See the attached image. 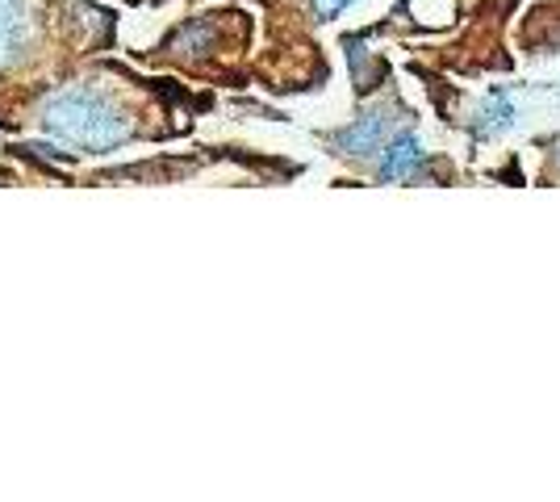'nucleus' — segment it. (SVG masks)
<instances>
[{"label":"nucleus","mask_w":560,"mask_h":502,"mask_svg":"<svg viewBox=\"0 0 560 502\" xmlns=\"http://www.w3.org/2000/svg\"><path fill=\"white\" fill-rule=\"evenodd\" d=\"M25 118L75 155H105L139 139V114L117 93L105 68L89 75L71 72L59 84L34 93L25 105Z\"/></svg>","instance_id":"nucleus-1"},{"label":"nucleus","mask_w":560,"mask_h":502,"mask_svg":"<svg viewBox=\"0 0 560 502\" xmlns=\"http://www.w3.org/2000/svg\"><path fill=\"white\" fill-rule=\"evenodd\" d=\"M71 0H0V89L25 96L59 84L80 68L71 47Z\"/></svg>","instance_id":"nucleus-2"},{"label":"nucleus","mask_w":560,"mask_h":502,"mask_svg":"<svg viewBox=\"0 0 560 502\" xmlns=\"http://www.w3.org/2000/svg\"><path fill=\"white\" fill-rule=\"evenodd\" d=\"M389 130H394V118L376 109V114H364L360 121L335 130L327 143L335 147L339 155H373V151H381V143L389 139Z\"/></svg>","instance_id":"nucleus-3"},{"label":"nucleus","mask_w":560,"mask_h":502,"mask_svg":"<svg viewBox=\"0 0 560 502\" xmlns=\"http://www.w3.org/2000/svg\"><path fill=\"white\" fill-rule=\"evenodd\" d=\"M422 143L415 130H401V135H394L389 143L381 147V164H376V176L381 180H406V176H415L422 167Z\"/></svg>","instance_id":"nucleus-4"},{"label":"nucleus","mask_w":560,"mask_h":502,"mask_svg":"<svg viewBox=\"0 0 560 502\" xmlns=\"http://www.w3.org/2000/svg\"><path fill=\"white\" fill-rule=\"evenodd\" d=\"M514 121H518V105H514L511 93H502V89H493L490 101H486V109L477 114L472 121V135L477 139H498V135H506Z\"/></svg>","instance_id":"nucleus-5"},{"label":"nucleus","mask_w":560,"mask_h":502,"mask_svg":"<svg viewBox=\"0 0 560 502\" xmlns=\"http://www.w3.org/2000/svg\"><path fill=\"white\" fill-rule=\"evenodd\" d=\"M310 4H314V17H318V22H330V17L348 13L355 0H310Z\"/></svg>","instance_id":"nucleus-6"},{"label":"nucleus","mask_w":560,"mask_h":502,"mask_svg":"<svg viewBox=\"0 0 560 502\" xmlns=\"http://www.w3.org/2000/svg\"><path fill=\"white\" fill-rule=\"evenodd\" d=\"M557 167H560V143H557Z\"/></svg>","instance_id":"nucleus-7"}]
</instances>
